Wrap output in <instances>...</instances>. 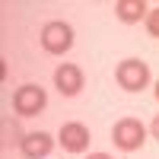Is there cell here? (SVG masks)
<instances>
[{"label": "cell", "instance_id": "6da1fadb", "mask_svg": "<svg viewBox=\"0 0 159 159\" xmlns=\"http://www.w3.org/2000/svg\"><path fill=\"white\" fill-rule=\"evenodd\" d=\"M111 140L118 150L124 153H134L143 147V140H147V127H143L140 118H121L115 127H111Z\"/></svg>", "mask_w": 159, "mask_h": 159}, {"label": "cell", "instance_id": "7a4b0ae2", "mask_svg": "<svg viewBox=\"0 0 159 159\" xmlns=\"http://www.w3.org/2000/svg\"><path fill=\"white\" fill-rule=\"evenodd\" d=\"M42 48L48 51V54H67V51L73 48V29L67 22H61V19H51L42 25Z\"/></svg>", "mask_w": 159, "mask_h": 159}, {"label": "cell", "instance_id": "3957f363", "mask_svg": "<svg viewBox=\"0 0 159 159\" xmlns=\"http://www.w3.org/2000/svg\"><path fill=\"white\" fill-rule=\"evenodd\" d=\"M115 76H118V86L127 89V92H140V89L150 86V67H147V61H137V57L121 61Z\"/></svg>", "mask_w": 159, "mask_h": 159}, {"label": "cell", "instance_id": "277c9868", "mask_svg": "<svg viewBox=\"0 0 159 159\" xmlns=\"http://www.w3.org/2000/svg\"><path fill=\"white\" fill-rule=\"evenodd\" d=\"M45 105H48V92L42 86H19L16 92H13V108H16V115L22 118H32V115H42L45 111Z\"/></svg>", "mask_w": 159, "mask_h": 159}, {"label": "cell", "instance_id": "5b68a950", "mask_svg": "<svg viewBox=\"0 0 159 159\" xmlns=\"http://www.w3.org/2000/svg\"><path fill=\"white\" fill-rule=\"evenodd\" d=\"M57 140H61V147L67 150V153H86L92 137H89V127H86V124L70 121V124H64V127H61Z\"/></svg>", "mask_w": 159, "mask_h": 159}, {"label": "cell", "instance_id": "8992f818", "mask_svg": "<svg viewBox=\"0 0 159 159\" xmlns=\"http://www.w3.org/2000/svg\"><path fill=\"white\" fill-rule=\"evenodd\" d=\"M54 86H57L61 96H67V99L80 96V89H83V70H80L76 64H61L54 70Z\"/></svg>", "mask_w": 159, "mask_h": 159}, {"label": "cell", "instance_id": "52a82bcc", "mask_svg": "<svg viewBox=\"0 0 159 159\" xmlns=\"http://www.w3.org/2000/svg\"><path fill=\"white\" fill-rule=\"evenodd\" d=\"M19 150L25 159H45L51 150H54V137L45 134V130H32V134H25L19 140Z\"/></svg>", "mask_w": 159, "mask_h": 159}, {"label": "cell", "instance_id": "ba28073f", "mask_svg": "<svg viewBox=\"0 0 159 159\" xmlns=\"http://www.w3.org/2000/svg\"><path fill=\"white\" fill-rule=\"evenodd\" d=\"M150 3L147 0H115V16L121 19V22H127V25H134V22H147V16H150Z\"/></svg>", "mask_w": 159, "mask_h": 159}, {"label": "cell", "instance_id": "9c48e42d", "mask_svg": "<svg viewBox=\"0 0 159 159\" xmlns=\"http://www.w3.org/2000/svg\"><path fill=\"white\" fill-rule=\"evenodd\" d=\"M147 32H150L153 38H159V7L150 10V16H147Z\"/></svg>", "mask_w": 159, "mask_h": 159}, {"label": "cell", "instance_id": "30bf717a", "mask_svg": "<svg viewBox=\"0 0 159 159\" xmlns=\"http://www.w3.org/2000/svg\"><path fill=\"white\" fill-rule=\"evenodd\" d=\"M150 134H153V137H156V140H159V115H156V118H153V124H150Z\"/></svg>", "mask_w": 159, "mask_h": 159}, {"label": "cell", "instance_id": "8fae6325", "mask_svg": "<svg viewBox=\"0 0 159 159\" xmlns=\"http://www.w3.org/2000/svg\"><path fill=\"white\" fill-rule=\"evenodd\" d=\"M86 159H111V156H108V153H89Z\"/></svg>", "mask_w": 159, "mask_h": 159}, {"label": "cell", "instance_id": "7c38bea8", "mask_svg": "<svg viewBox=\"0 0 159 159\" xmlns=\"http://www.w3.org/2000/svg\"><path fill=\"white\" fill-rule=\"evenodd\" d=\"M153 92H156V102H159V80H156V86H153Z\"/></svg>", "mask_w": 159, "mask_h": 159}]
</instances>
